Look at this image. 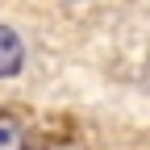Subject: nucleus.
Returning <instances> with one entry per match:
<instances>
[{
  "label": "nucleus",
  "instance_id": "obj_1",
  "mask_svg": "<svg viewBox=\"0 0 150 150\" xmlns=\"http://www.w3.org/2000/svg\"><path fill=\"white\" fill-rule=\"evenodd\" d=\"M21 59H25L21 38H17L8 25H0V79H8V75L21 71Z\"/></svg>",
  "mask_w": 150,
  "mask_h": 150
},
{
  "label": "nucleus",
  "instance_id": "obj_2",
  "mask_svg": "<svg viewBox=\"0 0 150 150\" xmlns=\"http://www.w3.org/2000/svg\"><path fill=\"white\" fill-rule=\"evenodd\" d=\"M0 150H29V134L13 112H0Z\"/></svg>",
  "mask_w": 150,
  "mask_h": 150
}]
</instances>
